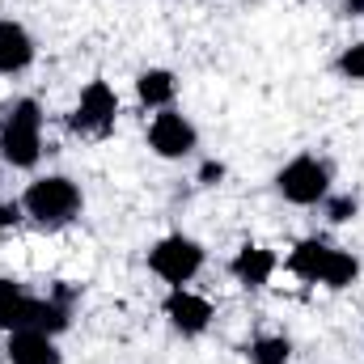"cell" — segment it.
<instances>
[{
    "label": "cell",
    "mask_w": 364,
    "mask_h": 364,
    "mask_svg": "<svg viewBox=\"0 0 364 364\" xmlns=\"http://www.w3.org/2000/svg\"><path fill=\"white\" fill-rule=\"evenodd\" d=\"M279 195L288 199V203H301V208H309V203H322L326 199V191H331V170L322 166V161H314V157H296V161H288L284 170H279Z\"/></svg>",
    "instance_id": "cell-4"
},
{
    "label": "cell",
    "mask_w": 364,
    "mask_h": 364,
    "mask_svg": "<svg viewBox=\"0 0 364 364\" xmlns=\"http://www.w3.org/2000/svg\"><path fill=\"white\" fill-rule=\"evenodd\" d=\"M0 157L13 170H30L43 157V110L34 97H21L9 106V119L0 127Z\"/></svg>",
    "instance_id": "cell-1"
},
{
    "label": "cell",
    "mask_w": 364,
    "mask_h": 364,
    "mask_svg": "<svg viewBox=\"0 0 364 364\" xmlns=\"http://www.w3.org/2000/svg\"><path fill=\"white\" fill-rule=\"evenodd\" d=\"M114 114H119V97L106 81H90L81 90V102H77V114H73V127L85 132V136H106L114 127Z\"/></svg>",
    "instance_id": "cell-5"
},
{
    "label": "cell",
    "mask_w": 364,
    "mask_h": 364,
    "mask_svg": "<svg viewBox=\"0 0 364 364\" xmlns=\"http://www.w3.org/2000/svg\"><path fill=\"white\" fill-rule=\"evenodd\" d=\"M339 4H343L348 17H364V0H339Z\"/></svg>",
    "instance_id": "cell-20"
},
{
    "label": "cell",
    "mask_w": 364,
    "mask_h": 364,
    "mask_svg": "<svg viewBox=\"0 0 364 364\" xmlns=\"http://www.w3.org/2000/svg\"><path fill=\"white\" fill-rule=\"evenodd\" d=\"M34 60V38L17 21H0V73H21Z\"/></svg>",
    "instance_id": "cell-9"
},
{
    "label": "cell",
    "mask_w": 364,
    "mask_h": 364,
    "mask_svg": "<svg viewBox=\"0 0 364 364\" xmlns=\"http://www.w3.org/2000/svg\"><path fill=\"white\" fill-rule=\"evenodd\" d=\"M326 259H331V246L318 242V237H309V242H301V246L288 255V272L296 275V279L318 284V279H322V267H326Z\"/></svg>",
    "instance_id": "cell-11"
},
{
    "label": "cell",
    "mask_w": 364,
    "mask_h": 364,
    "mask_svg": "<svg viewBox=\"0 0 364 364\" xmlns=\"http://www.w3.org/2000/svg\"><path fill=\"white\" fill-rule=\"evenodd\" d=\"M339 73L348 81H364V43H352L343 55H339Z\"/></svg>",
    "instance_id": "cell-16"
},
{
    "label": "cell",
    "mask_w": 364,
    "mask_h": 364,
    "mask_svg": "<svg viewBox=\"0 0 364 364\" xmlns=\"http://www.w3.org/2000/svg\"><path fill=\"white\" fill-rule=\"evenodd\" d=\"M220 178H225V166H220V161H203L199 182H220Z\"/></svg>",
    "instance_id": "cell-18"
},
{
    "label": "cell",
    "mask_w": 364,
    "mask_h": 364,
    "mask_svg": "<svg viewBox=\"0 0 364 364\" xmlns=\"http://www.w3.org/2000/svg\"><path fill=\"white\" fill-rule=\"evenodd\" d=\"M21 212L34 216L43 229H60V225L77 220V212H81V186L73 178H64V174L30 182V191L21 195Z\"/></svg>",
    "instance_id": "cell-2"
},
{
    "label": "cell",
    "mask_w": 364,
    "mask_h": 364,
    "mask_svg": "<svg viewBox=\"0 0 364 364\" xmlns=\"http://www.w3.org/2000/svg\"><path fill=\"white\" fill-rule=\"evenodd\" d=\"M149 267L161 275L166 284L182 288V284H191V279L199 275V267H203V246L191 242V237H182V233L161 237V242L149 250Z\"/></svg>",
    "instance_id": "cell-3"
},
{
    "label": "cell",
    "mask_w": 364,
    "mask_h": 364,
    "mask_svg": "<svg viewBox=\"0 0 364 364\" xmlns=\"http://www.w3.org/2000/svg\"><path fill=\"white\" fill-rule=\"evenodd\" d=\"M326 216H331L335 225H343V220H352V216H356V199H352V195H339V199H326Z\"/></svg>",
    "instance_id": "cell-17"
},
{
    "label": "cell",
    "mask_w": 364,
    "mask_h": 364,
    "mask_svg": "<svg viewBox=\"0 0 364 364\" xmlns=\"http://www.w3.org/2000/svg\"><path fill=\"white\" fill-rule=\"evenodd\" d=\"M166 318L178 326L182 335H199V331H208V322H212V305H208L203 296L186 292V288H174V292L166 296Z\"/></svg>",
    "instance_id": "cell-7"
},
{
    "label": "cell",
    "mask_w": 364,
    "mask_h": 364,
    "mask_svg": "<svg viewBox=\"0 0 364 364\" xmlns=\"http://www.w3.org/2000/svg\"><path fill=\"white\" fill-rule=\"evenodd\" d=\"M229 272L237 275L246 288H263L275 272V255L272 250H263V246H242L237 250V259L229 263Z\"/></svg>",
    "instance_id": "cell-10"
},
{
    "label": "cell",
    "mask_w": 364,
    "mask_h": 364,
    "mask_svg": "<svg viewBox=\"0 0 364 364\" xmlns=\"http://www.w3.org/2000/svg\"><path fill=\"white\" fill-rule=\"evenodd\" d=\"M9 364H60L55 335H43V331H13V335H9Z\"/></svg>",
    "instance_id": "cell-8"
},
{
    "label": "cell",
    "mask_w": 364,
    "mask_h": 364,
    "mask_svg": "<svg viewBox=\"0 0 364 364\" xmlns=\"http://www.w3.org/2000/svg\"><path fill=\"white\" fill-rule=\"evenodd\" d=\"M288 356H292V343L284 335H263L250 348V360L255 364H288Z\"/></svg>",
    "instance_id": "cell-15"
},
{
    "label": "cell",
    "mask_w": 364,
    "mask_h": 364,
    "mask_svg": "<svg viewBox=\"0 0 364 364\" xmlns=\"http://www.w3.org/2000/svg\"><path fill=\"white\" fill-rule=\"evenodd\" d=\"M21 220V208L17 203H0V229H9V225H17Z\"/></svg>",
    "instance_id": "cell-19"
},
{
    "label": "cell",
    "mask_w": 364,
    "mask_h": 364,
    "mask_svg": "<svg viewBox=\"0 0 364 364\" xmlns=\"http://www.w3.org/2000/svg\"><path fill=\"white\" fill-rule=\"evenodd\" d=\"M174 73H166V68H149V73H140V81H136V93H140V102L144 106H157V110H166L170 102H174Z\"/></svg>",
    "instance_id": "cell-12"
},
{
    "label": "cell",
    "mask_w": 364,
    "mask_h": 364,
    "mask_svg": "<svg viewBox=\"0 0 364 364\" xmlns=\"http://www.w3.org/2000/svg\"><path fill=\"white\" fill-rule=\"evenodd\" d=\"M360 272V263L348 255V250H331V259H326V267H322V284L326 288H348L352 279Z\"/></svg>",
    "instance_id": "cell-14"
},
{
    "label": "cell",
    "mask_w": 364,
    "mask_h": 364,
    "mask_svg": "<svg viewBox=\"0 0 364 364\" xmlns=\"http://www.w3.org/2000/svg\"><path fill=\"white\" fill-rule=\"evenodd\" d=\"M26 305H30V296L21 292V284L17 279H0V331H21L26 326Z\"/></svg>",
    "instance_id": "cell-13"
},
{
    "label": "cell",
    "mask_w": 364,
    "mask_h": 364,
    "mask_svg": "<svg viewBox=\"0 0 364 364\" xmlns=\"http://www.w3.org/2000/svg\"><path fill=\"white\" fill-rule=\"evenodd\" d=\"M149 144H153V153L157 157H186L191 149H195V127L182 119L178 110H161L157 119H153V127H149Z\"/></svg>",
    "instance_id": "cell-6"
}]
</instances>
